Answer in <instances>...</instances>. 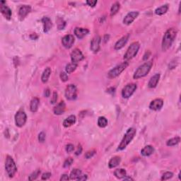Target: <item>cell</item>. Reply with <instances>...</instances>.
Here are the masks:
<instances>
[{
    "mask_svg": "<svg viewBox=\"0 0 181 181\" xmlns=\"http://www.w3.org/2000/svg\"><path fill=\"white\" fill-rule=\"evenodd\" d=\"M177 36V30L174 28L168 29L165 33L164 36L163 37L162 41V50L163 51H166L170 48V47L172 45V43L175 40V37Z\"/></svg>",
    "mask_w": 181,
    "mask_h": 181,
    "instance_id": "cell-1",
    "label": "cell"
},
{
    "mask_svg": "<svg viewBox=\"0 0 181 181\" xmlns=\"http://www.w3.org/2000/svg\"><path fill=\"white\" fill-rule=\"evenodd\" d=\"M136 130L135 128H130L128 129V131L126 132V133H125V135H124V137H123V139L122 140L120 144H119V146H118V148L117 150L118 151H122V150H124V149L128 147V145L130 143V142H132V140H133L134 137H135V136L136 135Z\"/></svg>",
    "mask_w": 181,
    "mask_h": 181,
    "instance_id": "cell-2",
    "label": "cell"
},
{
    "mask_svg": "<svg viewBox=\"0 0 181 181\" xmlns=\"http://www.w3.org/2000/svg\"><path fill=\"white\" fill-rule=\"evenodd\" d=\"M153 62L152 61H149V62H145V63L142 64L137 68V70L135 71V74L133 75V78L135 79H139L140 78L144 77L147 75V74L150 72L151 67H152Z\"/></svg>",
    "mask_w": 181,
    "mask_h": 181,
    "instance_id": "cell-3",
    "label": "cell"
},
{
    "mask_svg": "<svg viewBox=\"0 0 181 181\" xmlns=\"http://www.w3.org/2000/svg\"><path fill=\"white\" fill-rule=\"evenodd\" d=\"M5 169L9 177H13L17 172L16 165L11 156L9 155L6 156V161H5Z\"/></svg>",
    "mask_w": 181,
    "mask_h": 181,
    "instance_id": "cell-4",
    "label": "cell"
},
{
    "mask_svg": "<svg viewBox=\"0 0 181 181\" xmlns=\"http://www.w3.org/2000/svg\"><path fill=\"white\" fill-rule=\"evenodd\" d=\"M140 45L138 42H134V43H132V44L130 45V46L128 48L126 53L125 54L124 60L128 62V60L134 58V57L137 55L139 50H140Z\"/></svg>",
    "mask_w": 181,
    "mask_h": 181,
    "instance_id": "cell-5",
    "label": "cell"
},
{
    "mask_svg": "<svg viewBox=\"0 0 181 181\" xmlns=\"http://www.w3.org/2000/svg\"><path fill=\"white\" fill-rule=\"evenodd\" d=\"M128 62L125 61V62H123V63L119 64V65L116 66L115 67L113 68V69H111V70L108 73V77L109 79H115V78H116L117 76H119L120 74L128 67Z\"/></svg>",
    "mask_w": 181,
    "mask_h": 181,
    "instance_id": "cell-6",
    "label": "cell"
},
{
    "mask_svg": "<svg viewBox=\"0 0 181 181\" xmlns=\"http://www.w3.org/2000/svg\"><path fill=\"white\" fill-rule=\"evenodd\" d=\"M65 97L69 100H75L77 97V88L75 85H68L65 89Z\"/></svg>",
    "mask_w": 181,
    "mask_h": 181,
    "instance_id": "cell-7",
    "label": "cell"
},
{
    "mask_svg": "<svg viewBox=\"0 0 181 181\" xmlns=\"http://www.w3.org/2000/svg\"><path fill=\"white\" fill-rule=\"evenodd\" d=\"M137 88V86L135 83H130L126 85L122 90V96L124 98H129L135 93Z\"/></svg>",
    "mask_w": 181,
    "mask_h": 181,
    "instance_id": "cell-8",
    "label": "cell"
},
{
    "mask_svg": "<svg viewBox=\"0 0 181 181\" xmlns=\"http://www.w3.org/2000/svg\"><path fill=\"white\" fill-rule=\"evenodd\" d=\"M27 120V115L25 112L22 110H19L16 113L15 115L16 125L19 128H22L24 126Z\"/></svg>",
    "mask_w": 181,
    "mask_h": 181,
    "instance_id": "cell-9",
    "label": "cell"
},
{
    "mask_svg": "<svg viewBox=\"0 0 181 181\" xmlns=\"http://www.w3.org/2000/svg\"><path fill=\"white\" fill-rule=\"evenodd\" d=\"M71 60L73 63L77 64L78 62H81V60H83L84 59V56H83V53H81V51L78 48H76L71 53Z\"/></svg>",
    "mask_w": 181,
    "mask_h": 181,
    "instance_id": "cell-10",
    "label": "cell"
},
{
    "mask_svg": "<svg viewBox=\"0 0 181 181\" xmlns=\"http://www.w3.org/2000/svg\"><path fill=\"white\" fill-rule=\"evenodd\" d=\"M74 37L72 35H66L62 39V45L67 49H69L72 48L73 44L74 43Z\"/></svg>",
    "mask_w": 181,
    "mask_h": 181,
    "instance_id": "cell-11",
    "label": "cell"
},
{
    "mask_svg": "<svg viewBox=\"0 0 181 181\" xmlns=\"http://www.w3.org/2000/svg\"><path fill=\"white\" fill-rule=\"evenodd\" d=\"M5 1H1V6H0V10H1V13L2 14V15L4 16V18L7 20H10L11 18V15H12V12L11 10L10 9V8L9 6H6L5 4Z\"/></svg>",
    "mask_w": 181,
    "mask_h": 181,
    "instance_id": "cell-12",
    "label": "cell"
},
{
    "mask_svg": "<svg viewBox=\"0 0 181 181\" xmlns=\"http://www.w3.org/2000/svg\"><path fill=\"white\" fill-rule=\"evenodd\" d=\"M101 42V38L99 36H95L90 42V50L94 53H98L100 50V44Z\"/></svg>",
    "mask_w": 181,
    "mask_h": 181,
    "instance_id": "cell-13",
    "label": "cell"
},
{
    "mask_svg": "<svg viewBox=\"0 0 181 181\" xmlns=\"http://www.w3.org/2000/svg\"><path fill=\"white\" fill-rule=\"evenodd\" d=\"M163 105V100L161 98H156L153 100L149 104V108L151 110L158 111L162 108Z\"/></svg>",
    "mask_w": 181,
    "mask_h": 181,
    "instance_id": "cell-14",
    "label": "cell"
},
{
    "mask_svg": "<svg viewBox=\"0 0 181 181\" xmlns=\"http://www.w3.org/2000/svg\"><path fill=\"white\" fill-rule=\"evenodd\" d=\"M31 11V6H29V5H22L19 10V16L20 20H24Z\"/></svg>",
    "mask_w": 181,
    "mask_h": 181,
    "instance_id": "cell-15",
    "label": "cell"
},
{
    "mask_svg": "<svg viewBox=\"0 0 181 181\" xmlns=\"http://www.w3.org/2000/svg\"><path fill=\"white\" fill-rule=\"evenodd\" d=\"M138 16V11L130 12V13H128V14L125 16L124 19H123V23H124V24H125V25H130Z\"/></svg>",
    "mask_w": 181,
    "mask_h": 181,
    "instance_id": "cell-16",
    "label": "cell"
},
{
    "mask_svg": "<svg viewBox=\"0 0 181 181\" xmlns=\"http://www.w3.org/2000/svg\"><path fill=\"white\" fill-rule=\"evenodd\" d=\"M129 38H130V34H128L126 36H123V38H121L119 41H118L117 43L115 45V50H119L122 49L126 45V43H128Z\"/></svg>",
    "mask_w": 181,
    "mask_h": 181,
    "instance_id": "cell-17",
    "label": "cell"
},
{
    "mask_svg": "<svg viewBox=\"0 0 181 181\" xmlns=\"http://www.w3.org/2000/svg\"><path fill=\"white\" fill-rule=\"evenodd\" d=\"M42 23L43 24V31L45 33H48L53 27V23L49 17L45 16L42 19Z\"/></svg>",
    "mask_w": 181,
    "mask_h": 181,
    "instance_id": "cell-18",
    "label": "cell"
},
{
    "mask_svg": "<svg viewBox=\"0 0 181 181\" xmlns=\"http://www.w3.org/2000/svg\"><path fill=\"white\" fill-rule=\"evenodd\" d=\"M66 109V104L64 101H61L54 108L53 113L55 115H60L63 114Z\"/></svg>",
    "mask_w": 181,
    "mask_h": 181,
    "instance_id": "cell-19",
    "label": "cell"
},
{
    "mask_svg": "<svg viewBox=\"0 0 181 181\" xmlns=\"http://www.w3.org/2000/svg\"><path fill=\"white\" fill-rule=\"evenodd\" d=\"M88 33H89V31L86 29H83V28H76L74 29V34L79 39L85 37Z\"/></svg>",
    "mask_w": 181,
    "mask_h": 181,
    "instance_id": "cell-20",
    "label": "cell"
},
{
    "mask_svg": "<svg viewBox=\"0 0 181 181\" xmlns=\"http://www.w3.org/2000/svg\"><path fill=\"white\" fill-rule=\"evenodd\" d=\"M159 79H160L159 74H156L153 76H151L149 83H148V86H149V88H154L155 87H156L158 81H159Z\"/></svg>",
    "mask_w": 181,
    "mask_h": 181,
    "instance_id": "cell-21",
    "label": "cell"
},
{
    "mask_svg": "<svg viewBox=\"0 0 181 181\" xmlns=\"http://www.w3.org/2000/svg\"><path fill=\"white\" fill-rule=\"evenodd\" d=\"M40 104V100L38 98L35 97L31 100V103H30V110L31 112L33 113H36L38 111V106Z\"/></svg>",
    "mask_w": 181,
    "mask_h": 181,
    "instance_id": "cell-22",
    "label": "cell"
},
{
    "mask_svg": "<svg viewBox=\"0 0 181 181\" xmlns=\"http://www.w3.org/2000/svg\"><path fill=\"white\" fill-rule=\"evenodd\" d=\"M154 149L152 146L147 145L144 147L143 149L141 150V154L143 156H149L154 153Z\"/></svg>",
    "mask_w": 181,
    "mask_h": 181,
    "instance_id": "cell-23",
    "label": "cell"
},
{
    "mask_svg": "<svg viewBox=\"0 0 181 181\" xmlns=\"http://www.w3.org/2000/svg\"><path fill=\"white\" fill-rule=\"evenodd\" d=\"M76 123V117L74 115H70L66 118L63 122V126L64 128H69L72 126Z\"/></svg>",
    "mask_w": 181,
    "mask_h": 181,
    "instance_id": "cell-24",
    "label": "cell"
},
{
    "mask_svg": "<svg viewBox=\"0 0 181 181\" xmlns=\"http://www.w3.org/2000/svg\"><path fill=\"white\" fill-rule=\"evenodd\" d=\"M120 161H121L120 157H119V156H115V157L112 158L109 161L108 167L110 168H115L116 166H118V165L120 163Z\"/></svg>",
    "mask_w": 181,
    "mask_h": 181,
    "instance_id": "cell-25",
    "label": "cell"
},
{
    "mask_svg": "<svg viewBox=\"0 0 181 181\" xmlns=\"http://www.w3.org/2000/svg\"><path fill=\"white\" fill-rule=\"evenodd\" d=\"M50 74H51V69H50V67L45 68V69L43 71V74H42V76H41L42 82L44 83L48 82V79H49V77L50 76Z\"/></svg>",
    "mask_w": 181,
    "mask_h": 181,
    "instance_id": "cell-26",
    "label": "cell"
},
{
    "mask_svg": "<svg viewBox=\"0 0 181 181\" xmlns=\"http://www.w3.org/2000/svg\"><path fill=\"white\" fill-rule=\"evenodd\" d=\"M114 175L118 179H123L127 176V172L123 168H118L114 171Z\"/></svg>",
    "mask_w": 181,
    "mask_h": 181,
    "instance_id": "cell-27",
    "label": "cell"
},
{
    "mask_svg": "<svg viewBox=\"0 0 181 181\" xmlns=\"http://www.w3.org/2000/svg\"><path fill=\"white\" fill-rule=\"evenodd\" d=\"M168 5L164 4L162 5L161 6H160V7L156 9L155 10V14H156V15L161 16L165 14L168 11Z\"/></svg>",
    "mask_w": 181,
    "mask_h": 181,
    "instance_id": "cell-28",
    "label": "cell"
},
{
    "mask_svg": "<svg viewBox=\"0 0 181 181\" xmlns=\"http://www.w3.org/2000/svg\"><path fill=\"white\" fill-rule=\"evenodd\" d=\"M81 175V170L78 169V168H74V170L71 172L69 178L70 180H76Z\"/></svg>",
    "mask_w": 181,
    "mask_h": 181,
    "instance_id": "cell-29",
    "label": "cell"
},
{
    "mask_svg": "<svg viewBox=\"0 0 181 181\" xmlns=\"http://www.w3.org/2000/svg\"><path fill=\"white\" fill-rule=\"evenodd\" d=\"M76 67H77V64L76 63H69L67 64L65 67V71L66 73L67 74H72V72H74L76 70Z\"/></svg>",
    "mask_w": 181,
    "mask_h": 181,
    "instance_id": "cell-30",
    "label": "cell"
},
{
    "mask_svg": "<svg viewBox=\"0 0 181 181\" xmlns=\"http://www.w3.org/2000/svg\"><path fill=\"white\" fill-rule=\"evenodd\" d=\"M120 8V3L118 2V1L115 2L114 4H113L112 7H111V9H110V16H113L115 15L116 14H117L118 12L119 11Z\"/></svg>",
    "mask_w": 181,
    "mask_h": 181,
    "instance_id": "cell-31",
    "label": "cell"
},
{
    "mask_svg": "<svg viewBox=\"0 0 181 181\" xmlns=\"http://www.w3.org/2000/svg\"><path fill=\"white\" fill-rule=\"evenodd\" d=\"M180 142V138L179 137H175L174 138L170 139L169 140L167 141L166 145L168 147H173V146L177 145Z\"/></svg>",
    "mask_w": 181,
    "mask_h": 181,
    "instance_id": "cell-32",
    "label": "cell"
},
{
    "mask_svg": "<svg viewBox=\"0 0 181 181\" xmlns=\"http://www.w3.org/2000/svg\"><path fill=\"white\" fill-rule=\"evenodd\" d=\"M56 22L57 24V28H58L59 30H63L64 28H65L66 22L62 18L58 17V18L56 19Z\"/></svg>",
    "mask_w": 181,
    "mask_h": 181,
    "instance_id": "cell-33",
    "label": "cell"
},
{
    "mask_svg": "<svg viewBox=\"0 0 181 181\" xmlns=\"http://www.w3.org/2000/svg\"><path fill=\"white\" fill-rule=\"evenodd\" d=\"M98 125L100 128H105L108 125V120L105 117H99L98 119Z\"/></svg>",
    "mask_w": 181,
    "mask_h": 181,
    "instance_id": "cell-34",
    "label": "cell"
},
{
    "mask_svg": "<svg viewBox=\"0 0 181 181\" xmlns=\"http://www.w3.org/2000/svg\"><path fill=\"white\" fill-rule=\"evenodd\" d=\"M41 174V170L39 169L36 170V171H34L32 174H31V175H29V180H35L38 178V176Z\"/></svg>",
    "mask_w": 181,
    "mask_h": 181,
    "instance_id": "cell-35",
    "label": "cell"
},
{
    "mask_svg": "<svg viewBox=\"0 0 181 181\" xmlns=\"http://www.w3.org/2000/svg\"><path fill=\"white\" fill-rule=\"evenodd\" d=\"M173 176V173L172 172H166L163 174L162 177H161V180H169V179L171 178Z\"/></svg>",
    "mask_w": 181,
    "mask_h": 181,
    "instance_id": "cell-36",
    "label": "cell"
},
{
    "mask_svg": "<svg viewBox=\"0 0 181 181\" xmlns=\"http://www.w3.org/2000/svg\"><path fill=\"white\" fill-rule=\"evenodd\" d=\"M73 162H74V160H73L72 158L69 157V158H67V159L65 160V161L64 162V165H63L64 168H68V167L71 166Z\"/></svg>",
    "mask_w": 181,
    "mask_h": 181,
    "instance_id": "cell-37",
    "label": "cell"
},
{
    "mask_svg": "<svg viewBox=\"0 0 181 181\" xmlns=\"http://www.w3.org/2000/svg\"><path fill=\"white\" fill-rule=\"evenodd\" d=\"M95 154V150H91V151H87L85 154V158L86 159H89V158H92L93 156Z\"/></svg>",
    "mask_w": 181,
    "mask_h": 181,
    "instance_id": "cell-38",
    "label": "cell"
},
{
    "mask_svg": "<svg viewBox=\"0 0 181 181\" xmlns=\"http://www.w3.org/2000/svg\"><path fill=\"white\" fill-rule=\"evenodd\" d=\"M38 140H39L40 142L43 143V142H45V133L44 132H41V133L38 135Z\"/></svg>",
    "mask_w": 181,
    "mask_h": 181,
    "instance_id": "cell-39",
    "label": "cell"
},
{
    "mask_svg": "<svg viewBox=\"0 0 181 181\" xmlns=\"http://www.w3.org/2000/svg\"><path fill=\"white\" fill-rule=\"evenodd\" d=\"M60 79L62 81H64V82H65V81H68V79H69V77H68V75H67V73L61 72L60 73Z\"/></svg>",
    "mask_w": 181,
    "mask_h": 181,
    "instance_id": "cell-40",
    "label": "cell"
},
{
    "mask_svg": "<svg viewBox=\"0 0 181 181\" xmlns=\"http://www.w3.org/2000/svg\"><path fill=\"white\" fill-rule=\"evenodd\" d=\"M57 100V92H53V96H52L51 100H50V103H51V104H55L56 103Z\"/></svg>",
    "mask_w": 181,
    "mask_h": 181,
    "instance_id": "cell-41",
    "label": "cell"
},
{
    "mask_svg": "<svg viewBox=\"0 0 181 181\" xmlns=\"http://www.w3.org/2000/svg\"><path fill=\"white\" fill-rule=\"evenodd\" d=\"M74 145L72 144H69L66 146V151H67V152L68 153L72 152V151H74Z\"/></svg>",
    "mask_w": 181,
    "mask_h": 181,
    "instance_id": "cell-42",
    "label": "cell"
},
{
    "mask_svg": "<svg viewBox=\"0 0 181 181\" xmlns=\"http://www.w3.org/2000/svg\"><path fill=\"white\" fill-rule=\"evenodd\" d=\"M52 174L50 173H43V175H42L41 179L43 180H48V179H49L50 177H51Z\"/></svg>",
    "mask_w": 181,
    "mask_h": 181,
    "instance_id": "cell-43",
    "label": "cell"
},
{
    "mask_svg": "<svg viewBox=\"0 0 181 181\" xmlns=\"http://www.w3.org/2000/svg\"><path fill=\"white\" fill-rule=\"evenodd\" d=\"M86 4H88L89 6L94 7L97 4V1L96 0H93V1H86Z\"/></svg>",
    "mask_w": 181,
    "mask_h": 181,
    "instance_id": "cell-44",
    "label": "cell"
},
{
    "mask_svg": "<svg viewBox=\"0 0 181 181\" xmlns=\"http://www.w3.org/2000/svg\"><path fill=\"white\" fill-rule=\"evenodd\" d=\"M69 180H70V178H69V177L68 176V175H67V174H64V175H62V177H60V180L61 181Z\"/></svg>",
    "mask_w": 181,
    "mask_h": 181,
    "instance_id": "cell-45",
    "label": "cell"
},
{
    "mask_svg": "<svg viewBox=\"0 0 181 181\" xmlns=\"http://www.w3.org/2000/svg\"><path fill=\"white\" fill-rule=\"evenodd\" d=\"M81 152H82V147H81V146L79 145V147H78V148H77V150L76 151L75 154L76 155V156H78V155L81 154Z\"/></svg>",
    "mask_w": 181,
    "mask_h": 181,
    "instance_id": "cell-46",
    "label": "cell"
},
{
    "mask_svg": "<svg viewBox=\"0 0 181 181\" xmlns=\"http://www.w3.org/2000/svg\"><path fill=\"white\" fill-rule=\"evenodd\" d=\"M150 55H151V53L149 51H147V52H146V53H145V55H144V57H143V60H147L148 58H149V57L150 56Z\"/></svg>",
    "mask_w": 181,
    "mask_h": 181,
    "instance_id": "cell-47",
    "label": "cell"
},
{
    "mask_svg": "<svg viewBox=\"0 0 181 181\" xmlns=\"http://www.w3.org/2000/svg\"><path fill=\"white\" fill-rule=\"evenodd\" d=\"M44 95H45V97H47V98L50 96V90L49 88H46V89L45 90Z\"/></svg>",
    "mask_w": 181,
    "mask_h": 181,
    "instance_id": "cell-48",
    "label": "cell"
},
{
    "mask_svg": "<svg viewBox=\"0 0 181 181\" xmlns=\"http://www.w3.org/2000/svg\"><path fill=\"white\" fill-rule=\"evenodd\" d=\"M115 88H113V87H111V88H109L107 89V92L109 93H115Z\"/></svg>",
    "mask_w": 181,
    "mask_h": 181,
    "instance_id": "cell-49",
    "label": "cell"
},
{
    "mask_svg": "<svg viewBox=\"0 0 181 181\" xmlns=\"http://www.w3.org/2000/svg\"><path fill=\"white\" fill-rule=\"evenodd\" d=\"M87 180V175H81L79 178L77 179V180Z\"/></svg>",
    "mask_w": 181,
    "mask_h": 181,
    "instance_id": "cell-50",
    "label": "cell"
},
{
    "mask_svg": "<svg viewBox=\"0 0 181 181\" xmlns=\"http://www.w3.org/2000/svg\"><path fill=\"white\" fill-rule=\"evenodd\" d=\"M30 38L31 40H37L38 38V36L36 33H33V34L31 35Z\"/></svg>",
    "mask_w": 181,
    "mask_h": 181,
    "instance_id": "cell-51",
    "label": "cell"
},
{
    "mask_svg": "<svg viewBox=\"0 0 181 181\" xmlns=\"http://www.w3.org/2000/svg\"><path fill=\"white\" fill-rule=\"evenodd\" d=\"M124 180H133V179L132 178V177H125L124 178Z\"/></svg>",
    "mask_w": 181,
    "mask_h": 181,
    "instance_id": "cell-52",
    "label": "cell"
}]
</instances>
